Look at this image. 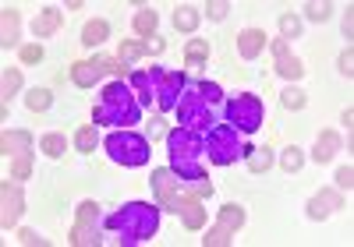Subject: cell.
Instances as JSON below:
<instances>
[{
    "label": "cell",
    "mask_w": 354,
    "mask_h": 247,
    "mask_svg": "<svg viewBox=\"0 0 354 247\" xmlns=\"http://www.w3.org/2000/svg\"><path fill=\"white\" fill-rule=\"evenodd\" d=\"M106 230L117 237V244H145V240H153V233L160 230V205L128 201V205H121V212H113L106 219Z\"/></svg>",
    "instance_id": "obj_1"
},
{
    "label": "cell",
    "mask_w": 354,
    "mask_h": 247,
    "mask_svg": "<svg viewBox=\"0 0 354 247\" xmlns=\"http://www.w3.org/2000/svg\"><path fill=\"white\" fill-rule=\"evenodd\" d=\"M167 152H170V170L181 177L185 184H198V180H209L202 166L205 156V135L192 131V128H177L167 135Z\"/></svg>",
    "instance_id": "obj_2"
},
{
    "label": "cell",
    "mask_w": 354,
    "mask_h": 247,
    "mask_svg": "<svg viewBox=\"0 0 354 247\" xmlns=\"http://www.w3.org/2000/svg\"><path fill=\"white\" fill-rule=\"evenodd\" d=\"M220 103H223L220 85H213V81H195V85L185 88L181 103H177V120H181V128H192V131L202 135V131L216 128L213 106H220Z\"/></svg>",
    "instance_id": "obj_3"
},
{
    "label": "cell",
    "mask_w": 354,
    "mask_h": 247,
    "mask_svg": "<svg viewBox=\"0 0 354 247\" xmlns=\"http://www.w3.org/2000/svg\"><path fill=\"white\" fill-rule=\"evenodd\" d=\"M93 120L96 124H121V128L138 124L142 120V103L135 96V88L128 81H110L103 88L100 103L93 106Z\"/></svg>",
    "instance_id": "obj_4"
},
{
    "label": "cell",
    "mask_w": 354,
    "mask_h": 247,
    "mask_svg": "<svg viewBox=\"0 0 354 247\" xmlns=\"http://www.w3.org/2000/svg\"><path fill=\"white\" fill-rule=\"evenodd\" d=\"M248 145L241 141V131H234L230 124H216V128L205 131V159L216 163V166H230L245 159Z\"/></svg>",
    "instance_id": "obj_5"
},
{
    "label": "cell",
    "mask_w": 354,
    "mask_h": 247,
    "mask_svg": "<svg viewBox=\"0 0 354 247\" xmlns=\"http://www.w3.org/2000/svg\"><path fill=\"white\" fill-rule=\"evenodd\" d=\"M106 152H110V159L113 163H121V166H145L149 163V156H153V148H149V138H142V135H135V131H113V135H106Z\"/></svg>",
    "instance_id": "obj_6"
},
{
    "label": "cell",
    "mask_w": 354,
    "mask_h": 247,
    "mask_svg": "<svg viewBox=\"0 0 354 247\" xmlns=\"http://www.w3.org/2000/svg\"><path fill=\"white\" fill-rule=\"evenodd\" d=\"M103 230H106L103 208L96 201H82L78 205V219L71 226V244L75 247H96V244H103Z\"/></svg>",
    "instance_id": "obj_7"
},
{
    "label": "cell",
    "mask_w": 354,
    "mask_h": 247,
    "mask_svg": "<svg viewBox=\"0 0 354 247\" xmlns=\"http://www.w3.org/2000/svg\"><path fill=\"white\" fill-rule=\"evenodd\" d=\"M227 120H230V128L234 131H241V135H255L262 128V120H266V110L255 96H234L227 103Z\"/></svg>",
    "instance_id": "obj_8"
},
{
    "label": "cell",
    "mask_w": 354,
    "mask_h": 247,
    "mask_svg": "<svg viewBox=\"0 0 354 247\" xmlns=\"http://www.w3.org/2000/svg\"><path fill=\"white\" fill-rule=\"evenodd\" d=\"M241 226H245V208H241V205H223L216 226L205 233V247H220V244H227Z\"/></svg>",
    "instance_id": "obj_9"
},
{
    "label": "cell",
    "mask_w": 354,
    "mask_h": 247,
    "mask_svg": "<svg viewBox=\"0 0 354 247\" xmlns=\"http://www.w3.org/2000/svg\"><path fill=\"white\" fill-rule=\"evenodd\" d=\"M170 212H177V215H181L185 230H202V223H205V208H202V198H198L192 188H188V191H181V195L174 198Z\"/></svg>",
    "instance_id": "obj_10"
},
{
    "label": "cell",
    "mask_w": 354,
    "mask_h": 247,
    "mask_svg": "<svg viewBox=\"0 0 354 247\" xmlns=\"http://www.w3.org/2000/svg\"><path fill=\"white\" fill-rule=\"evenodd\" d=\"M163 78H167V71H163V68H149V71H135L128 85L135 88L138 103H142V106H149V103H156V92H160Z\"/></svg>",
    "instance_id": "obj_11"
},
{
    "label": "cell",
    "mask_w": 354,
    "mask_h": 247,
    "mask_svg": "<svg viewBox=\"0 0 354 247\" xmlns=\"http://www.w3.org/2000/svg\"><path fill=\"white\" fill-rule=\"evenodd\" d=\"M185 88H188V78L185 75H177V71H167L160 92H156V106L167 113V110H177V103H181L185 96Z\"/></svg>",
    "instance_id": "obj_12"
},
{
    "label": "cell",
    "mask_w": 354,
    "mask_h": 247,
    "mask_svg": "<svg viewBox=\"0 0 354 247\" xmlns=\"http://www.w3.org/2000/svg\"><path fill=\"white\" fill-rule=\"evenodd\" d=\"M153 191H156V205L160 208H170L174 198L181 195V177H177L174 170H156L153 173Z\"/></svg>",
    "instance_id": "obj_13"
},
{
    "label": "cell",
    "mask_w": 354,
    "mask_h": 247,
    "mask_svg": "<svg viewBox=\"0 0 354 247\" xmlns=\"http://www.w3.org/2000/svg\"><path fill=\"white\" fill-rule=\"evenodd\" d=\"M273 57H277V75H280V78H287V81H298V78L305 75L301 60L290 53L287 39H277V43H273Z\"/></svg>",
    "instance_id": "obj_14"
},
{
    "label": "cell",
    "mask_w": 354,
    "mask_h": 247,
    "mask_svg": "<svg viewBox=\"0 0 354 247\" xmlns=\"http://www.w3.org/2000/svg\"><path fill=\"white\" fill-rule=\"evenodd\" d=\"M0 205H4V212H0V223H4V230H8V226L18 223V215L25 212V195H21V184H18V180H15V184L4 180V201H0Z\"/></svg>",
    "instance_id": "obj_15"
},
{
    "label": "cell",
    "mask_w": 354,
    "mask_h": 247,
    "mask_svg": "<svg viewBox=\"0 0 354 247\" xmlns=\"http://www.w3.org/2000/svg\"><path fill=\"white\" fill-rule=\"evenodd\" d=\"M340 191H319L312 201H308V219H330V215L340 208Z\"/></svg>",
    "instance_id": "obj_16"
},
{
    "label": "cell",
    "mask_w": 354,
    "mask_h": 247,
    "mask_svg": "<svg viewBox=\"0 0 354 247\" xmlns=\"http://www.w3.org/2000/svg\"><path fill=\"white\" fill-rule=\"evenodd\" d=\"M262 50H266V32L262 28H245V32L238 36V53L245 60H255Z\"/></svg>",
    "instance_id": "obj_17"
},
{
    "label": "cell",
    "mask_w": 354,
    "mask_h": 247,
    "mask_svg": "<svg viewBox=\"0 0 354 247\" xmlns=\"http://www.w3.org/2000/svg\"><path fill=\"white\" fill-rule=\"evenodd\" d=\"M61 21H64V14L57 11V8H43V11L36 14V21H32V32H36V39L53 36L57 28H61Z\"/></svg>",
    "instance_id": "obj_18"
},
{
    "label": "cell",
    "mask_w": 354,
    "mask_h": 247,
    "mask_svg": "<svg viewBox=\"0 0 354 247\" xmlns=\"http://www.w3.org/2000/svg\"><path fill=\"white\" fill-rule=\"evenodd\" d=\"M28 148H32L28 131H4V138H0V152H8V156H25Z\"/></svg>",
    "instance_id": "obj_19"
},
{
    "label": "cell",
    "mask_w": 354,
    "mask_h": 247,
    "mask_svg": "<svg viewBox=\"0 0 354 247\" xmlns=\"http://www.w3.org/2000/svg\"><path fill=\"white\" fill-rule=\"evenodd\" d=\"M337 152H340V135H337V131H322V135L315 138V152H312L315 163H330Z\"/></svg>",
    "instance_id": "obj_20"
},
{
    "label": "cell",
    "mask_w": 354,
    "mask_h": 247,
    "mask_svg": "<svg viewBox=\"0 0 354 247\" xmlns=\"http://www.w3.org/2000/svg\"><path fill=\"white\" fill-rule=\"evenodd\" d=\"M100 75H103V71L93 64V60H78V64L71 68V81H75L78 88H93V85L100 81Z\"/></svg>",
    "instance_id": "obj_21"
},
{
    "label": "cell",
    "mask_w": 354,
    "mask_h": 247,
    "mask_svg": "<svg viewBox=\"0 0 354 247\" xmlns=\"http://www.w3.org/2000/svg\"><path fill=\"white\" fill-rule=\"evenodd\" d=\"M106 36H110V25L103 18H93V21L82 28V43L85 46H100V43H106Z\"/></svg>",
    "instance_id": "obj_22"
},
{
    "label": "cell",
    "mask_w": 354,
    "mask_h": 247,
    "mask_svg": "<svg viewBox=\"0 0 354 247\" xmlns=\"http://www.w3.org/2000/svg\"><path fill=\"white\" fill-rule=\"evenodd\" d=\"M205 57H209V43H205V39H192V43L185 46V64H188V68H202Z\"/></svg>",
    "instance_id": "obj_23"
},
{
    "label": "cell",
    "mask_w": 354,
    "mask_h": 247,
    "mask_svg": "<svg viewBox=\"0 0 354 247\" xmlns=\"http://www.w3.org/2000/svg\"><path fill=\"white\" fill-rule=\"evenodd\" d=\"M245 163H248L252 173H266V170L273 166V156H270V148H248L245 152Z\"/></svg>",
    "instance_id": "obj_24"
},
{
    "label": "cell",
    "mask_w": 354,
    "mask_h": 247,
    "mask_svg": "<svg viewBox=\"0 0 354 247\" xmlns=\"http://www.w3.org/2000/svg\"><path fill=\"white\" fill-rule=\"evenodd\" d=\"M0 43H4V50L18 43V11L15 8H4V32H0Z\"/></svg>",
    "instance_id": "obj_25"
},
{
    "label": "cell",
    "mask_w": 354,
    "mask_h": 247,
    "mask_svg": "<svg viewBox=\"0 0 354 247\" xmlns=\"http://www.w3.org/2000/svg\"><path fill=\"white\" fill-rule=\"evenodd\" d=\"M174 25L181 28V32H195V28H198V11L188 8V4L177 8V11H174Z\"/></svg>",
    "instance_id": "obj_26"
},
{
    "label": "cell",
    "mask_w": 354,
    "mask_h": 247,
    "mask_svg": "<svg viewBox=\"0 0 354 247\" xmlns=\"http://www.w3.org/2000/svg\"><path fill=\"white\" fill-rule=\"evenodd\" d=\"M39 148L46 152L50 159H61V156H64V148H68V141H64V135H57V131H53V135H43Z\"/></svg>",
    "instance_id": "obj_27"
},
{
    "label": "cell",
    "mask_w": 354,
    "mask_h": 247,
    "mask_svg": "<svg viewBox=\"0 0 354 247\" xmlns=\"http://www.w3.org/2000/svg\"><path fill=\"white\" fill-rule=\"evenodd\" d=\"M50 103H53L50 88H32V92L25 96V106L32 110V113H43V110H50Z\"/></svg>",
    "instance_id": "obj_28"
},
{
    "label": "cell",
    "mask_w": 354,
    "mask_h": 247,
    "mask_svg": "<svg viewBox=\"0 0 354 247\" xmlns=\"http://www.w3.org/2000/svg\"><path fill=\"white\" fill-rule=\"evenodd\" d=\"M135 32H138V36H153V32H156V11H153V8H142V11L135 14Z\"/></svg>",
    "instance_id": "obj_29"
},
{
    "label": "cell",
    "mask_w": 354,
    "mask_h": 247,
    "mask_svg": "<svg viewBox=\"0 0 354 247\" xmlns=\"http://www.w3.org/2000/svg\"><path fill=\"white\" fill-rule=\"evenodd\" d=\"M142 53H145V43H138V39H124V43H121V57H117V60H121V64H135Z\"/></svg>",
    "instance_id": "obj_30"
},
{
    "label": "cell",
    "mask_w": 354,
    "mask_h": 247,
    "mask_svg": "<svg viewBox=\"0 0 354 247\" xmlns=\"http://www.w3.org/2000/svg\"><path fill=\"white\" fill-rule=\"evenodd\" d=\"M280 36L283 39H298L301 36V18L298 14H280Z\"/></svg>",
    "instance_id": "obj_31"
},
{
    "label": "cell",
    "mask_w": 354,
    "mask_h": 247,
    "mask_svg": "<svg viewBox=\"0 0 354 247\" xmlns=\"http://www.w3.org/2000/svg\"><path fill=\"white\" fill-rule=\"evenodd\" d=\"M75 145H78V152H93V148L100 145V135H96V128H82V131L75 135Z\"/></svg>",
    "instance_id": "obj_32"
},
{
    "label": "cell",
    "mask_w": 354,
    "mask_h": 247,
    "mask_svg": "<svg viewBox=\"0 0 354 247\" xmlns=\"http://www.w3.org/2000/svg\"><path fill=\"white\" fill-rule=\"evenodd\" d=\"M28 173H32V156H28V152H25V156H18L15 159V166H11V180H28Z\"/></svg>",
    "instance_id": "obj_33"
},
{
    "label": "cell",
    "mask_w": 354,
    "mask_h": 247,
    "mask_svg": "<svg viewBox=\"0 0 354 247\" xmlns=\"http://www.w3.org/2000/svg\"><path fill=\"white\" fill-rule=\"evenodd\" d=\"M280 103H283L287 110H301V106H305V92H301V88H283V92H280Z\"/></svg>",
    "instance_id": "obj_34"
},
{
    "label": "cell",
    "mask_w": 354,
    "mask_h": 247,
    "mask_svg": "<svg viewBox=\"0 0 354 247\" xmlns=\"http://www.w3.org/2000/svg\"><path fill=\"white\" fill-rule=\"evenodd\" d=\"M280 163H283V170H287V173H298V170H301V163H305L301 148H294V145H290V148L283 152V159H280Z\"/></svg>",
    "instance_id": "obj_35"
},
{
    "label": "cell",
    "mask_w": 354,
    "mask_h": 247,
    "mask_svg": "<svg viewBox=\"0 0 354 247\" xmlns=\"http://www.w3.org/2000/svg\"><path fill=\"white\" fill-rule=\"evenodd\" d=\"M330 11H333V4H326V0H322V4H308V8H305V18H308V21H326Z\"/></svg>",
    "instance_id": "obj_36"
},
{
    "label": "cell",
    "mask_w": 354,
    "mask_h": 247,
    "mask_svg": "<svg viewBox=\"0 0 354 247\" xmlns=\"http://www.w3.org/2000/svg\"><path fill=\"white\" fill-rule=\"evenodd\" d=\"M18 88H21V71H18V68H11V71L4 75V99H8V96H15Z\"/></svg>",
    "instance_id": "obj_37"
},
{
    "label": "cell",
    "mask_w": 354,
    "mask_h": 247,
    "mask_svg": "<svg viewBox=\"0 0 354 247\" xmlns=\"http://www.w3.org/2000/svg\"><path fill=\"white\" fill-rule=\"evenodd\" d=\"M43 60V46L32 43V46H21V64H39Z\"/></svg>",
    "instance_id": "obj_38"
},
{
    "label": "cell",
    "mask_w": 354,
    "mask_h": 247,
    "mask_svg": "<svg viewBox=\"0 0 354 247\" xmlns=\"http://www.w3.org/2000/svg\"><path fill=\"white\" fill-rule=\"evenodd\" d=\"M227 11H230V8L223 4V0H213V4H205V14H209L213 21H223V18H227Z\"/></svg>",
    "instance_id": "obj_39"
},
{
    "label": "cell",
    "mask_w": 354,
    "mask_h": 247,
    "mask_svg": "<svg viewBox=\"0 0 354 247\" xmlns=\"http://www.w3.org/2000/svg\"><path fill=\"white\" fill-rule=\"evenodd\" d=\"M337 188H344V191L354 188V170H351V166H340V170H337Z\"/></svg>",
    "instance_id": "obj_40"
},
{
    "label": "cell",
    "mask_w": 354,
    "mask_h": 247,
    "mask_svg": "<svg viewBox=\"0 0 354 247\" xmlns=\"http://www.w3.org/2000/svg\"><path fill=\"white\" fill-rule=\"evenodd\" d=\"M93 64H96L100 71H121V68H124V64H121V60H113V57H96V60H93Z\"/></svg>",
    "instance_id": "obj_41"
},
{
    "label": "cell",
    "mask_w": 354,
    "mask_h": 247,
    "mask_svg": "<svg viewBox=\"0 0 354 247\" xmlns=\"http://www.w3.org/2000/svg\"><path fill=\"white\" fill-rule=\"evenodd\" d=\"M340 71H344V75H347V78H351V75H354V53H351V46H347V50H344V53H340Z\"/></svg>",
    "instance_id": "obj_42"
},
{
    "label": "cell",
    "mask_w": 354,
    "mask_h": 247,
    "mask_svg": "<svg viewBox=\"0 0 354 247\" xmlns=\"http://www.w3.org/2000/svg\"><path fill=\"white\" fill-rule=\"evenodd\" d=\"M18 237H21V244H36V247H46V237H39L36 230H21Z\"/></svg>",
    "instance_id": "obj_43"
},
{
    "label": "cell",
    "mask_w": 354,
    "mask_h": 247,
    "mask_svg": "<svg viewBox=\"0 0 354 247\" xmlns=\"http://www.w3.org/2000/svg\"><path fill=\"white\" fill-rule=\"evenodd\" d=\"M145 50H149V53H163V50H167V43L153 36V43H149V46H145Z\"/></svg>",
    "instance_id": "obj_44"
}]
</instances>
